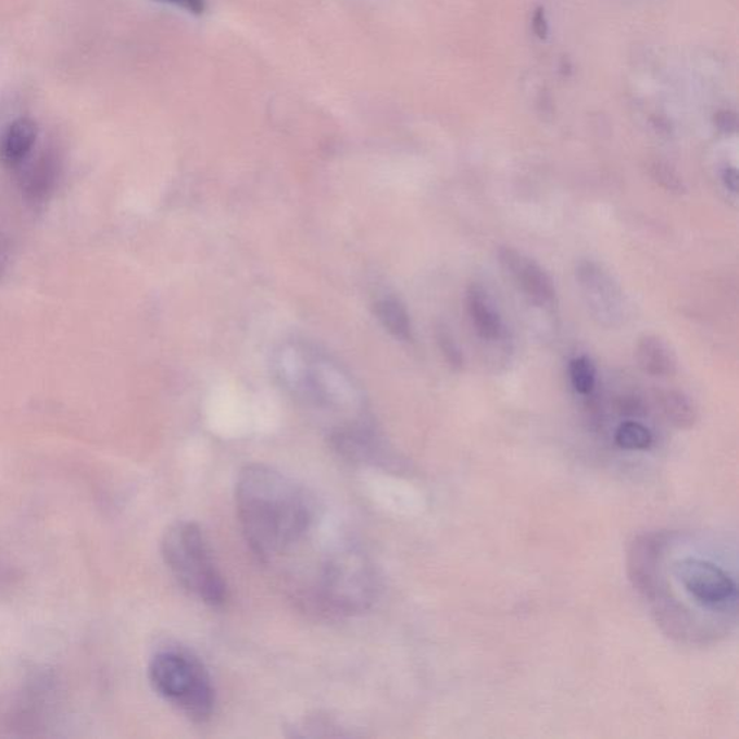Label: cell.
Listing matches in <instances>:
<instances>
[{
	"instance_id": "5b68a950",
	"label": "cell",
	"mask_w": 739,
	"mask_h": 739,
	"mask_svg": "<svg viewBox=\"0 0 739 739\" xmlns=\"http://www.w3.org/2000/svg\"><path fill=\"white\" fill-rule=\"evenodd\" d=\"M575 275L592 318L605 328L622 325L626 316V299L622 286L610 271L596 261H580Z\"/></svg>"
},
{
	"instance_id": "52a82bcc",
	"label": "cell",
	"mask_w": 739,
	"mask_h": 739,
	"mask_svg": "<svg viewBox=\"0 0 739 739\" xmlns=\"http://www.w3.org/2000/svg\"><path fill=\"white\" fill-rule=\"evenodd\" d=\"M497 258L505 274L512 277L534 305L549 310L556 303V288L552 277L538 262L509 246L500 248Z\"/></svg>"
},
{
	"instance_id": "8fae6325",
	"label": "cell",
	"mask_w": 739,
	"mask_h": 739,
	"mask_svg": "<svg viewBox=\"0 0 739 739\" xmlns=\"http://www.w3.org/2000/svg\"><path fill=\"white\" fill-rule=\"evenodd\" d=\"M60 164L52 153H43L41 158L30 165L25 174H22L21 188L26 200L30 202H43L54 191L59 181Z\"/></svg>"
},
{
	"instance_id": "5bb4252c",
	"label": "cell",
	"mask_w": 739,
	"mask_h": 739,
	"mask_svg": "<svg viewBox=\"0 0 739 739\" xmlns=\"http://www.w3.org/2000/svg\"><path fill=\"white\" fill-rule=\"evenodd\" d=\"M615 443L623 450H649L653 443V435L639 422L628 421L618 426Z\"/></svg>"
},
{
	"instance_id": "2e32d148",
	"label": "cell",
	"mask_w": 739,
	"mask_h": 739,
	"mask_svg": "<svg viewBox=\"0 0 739 739\" xmlns=\"http://www.w3.org/2000/svg\"><path fill=\"white\" fill-rule=\"evenodd\" d=\"M435 338H437L439 350H441L448 366L454 372H461L464 368V354H462L460 346L456 345L450 328L446 324L439 323L435 327Z\"/></svg>"
},
{
	"instance_id": "e0dca14e",
	"label": "cell",
	"mask_w": 739,
	"mask_h": 739,
	"mask_svg": "<svg viewBox=\"0 0 739 739\" xmlns=\"http://www.w3.org/2000/svg\"><path fill=\"white\" fill-rule=\"evenodd\" d=\"M651 175H653L654 181L668 192L681 196V193L688 191V188H686L684 179L679 177V174H677L672 166L662 164V162H655V164L651 166Z\"/></svg>"
},
{
	"instance_id": "4fadbf2b",
	"label": "cell",
	"mask_w": 739,
	"mask_h": 739,
	"mask_svg": "<svg viewBox=\"0 0 739 739\" xmlns=\"http://www.w3.org/2000/svg\"><path fill=\"white\" fill-rule=\"evenodd\" d=\"M663 409L668 421L679 426V428H689L697 421V406H694L692 399L685 394L684 391H667L663 396Z\"/></svg>"
},
{
	"instance_id": "6da1fadb",
	"label": "cell",
	"mask_w": 739,
	"mask_h": 739,
	"mask_svg": "<svg viewBox=\"0 0 739 739\" xmlns=\"http://www.w3.org/2000/svg\"><path fill=\"white\" fill-rule=\"evenodd\" d=\"M236 509L250 551L265 563L297 552L314 529L311 497L270 465L250 464L240 471Z\"/></svg>"
},
{
	"instance_id": "7a4b0ae2",
	"label": "cell",
	"mask_w": 739,
	"mask_h": 739,
	"mask_svg": "<svg viewBox=\"0 0 739 739\" xmlns=\"http://www.w3.org/2000/svg\"><path fill=\"white\" fill-rule=\"evenodd\" d=\"M306 578L298 591L299 602L324 617L363 614L377 598L376 571L353 544L329 548Z\"/></svg>"
},
{
	"instance_id": "9c48e42d",
	"label": "cell",
	"mask_w": 739,
	"mask_h": 739,
	"mask_svg": "<svg viewBox=\"0 0 739 739\" xmlns=\"http://www.w3.org/2000/svg\"><path fill=\"white\" fill-rule=\"evenodd\" d=\"M37 136V123L26 117L16 118L0 138V160L8 166L21 165L33 151Z\"/></svg>"
},
{
	"instance_id": "d6986e66",
	"label": "cell",
	"mask_w": 739,
	"mask_h": 739,
	"mask_svg": "<svg viewBox=\"0 0 739 739\" xmlns=\"http://www.w3.org/2000/svg\"><path fill=\"white\" fill-rule=\"evenodd\" d=\"M723 183L725 185V188L728 189V191L737 193L739 187L738 171L736 168L725 170L723 174Z\"/></svg>"
},
{
	"instance_id": "7c38bea8",
	"label": "cell",
	"mask_w": 739,
	"mask_h": 739,
	"mask_svg": "<svg viewBox=\"0 0 739 739\" xmlns=\"http://www.w3.org/2000/svg\"><path fill=\"white\" fill-rule=\"evenodd\" d=\"M373 308L374 314L391 336L404 342L413 340L411 316L402 302L394 298L378 299Z\"/></svg>"
},
{
	"instance_id": "3957f363",
	"label": "cell",
	"mask_w": 739,
	"mask_h": 739,
	"mask_svg": "<svg viewBox=\"0 0 739 739\" xmlns=\"http://www.w3.org/2000/svg\"><path fill=\"white\" fill-rule=\"evenodd\" d=\"M162 559L178 584L211 609L228 601V588L201 527L192 522H175L162 536Z\"/></svg>"
},
{
	"instance_id": "277c9868",
	"label": "cell",
	"mask_w": 739,
	"mask_h": 739,
	"mask_svg": "<svg viewBox=\"0 0 739 739\" xmlns=\"http://www.w3.org/2000/svg\"><path fill=\"white\" fill-rule=\"evenodd\" d=\"M148 676L153 690L192 723L204 724L213 716V680L204 664L188 651H158L149 662Z\"/></svg>"
},
{
	"instance_id": "ba28073f",
	"label": "cell",
	"mask_w": 739,
	"mask_h": 739,
	"mask_svg": "<svg viewBox=\"0 0 739 739\" xmlns=\"http://www.w3.org/2000/svg\"><path fill=\"white\" fill-rule=\"evenodd\" d=\"M466 310L475 333L484 341H497L503 334V321L483 286L471 285L466 290Z\"/></svg>"
},
{
	"instance_id": "8992f818",
	"label": "cell",
	"mask_w": 739,
	"mask_h": 739,
	"mask_svg": "<svg viewBox=\"0 0 739 739\" xmlns=\"http://www.w3.org/2000/svg\"><path fill=\"white\" fill-rule=\"evenodd\" d=\"M675 575L686 591L707 609H721L736 600V583L715 563L697 558L681 559L675 563Z\"/></svg>"
},
{
	"instance_id": "9a60e30c",
	"label": "cell",
	"mask_w": 739,
	"mask_h": 739,
	"mask_svg": "<svg viewBox=\"0 0 739 739\" xmlns=\"http://www.w3.org/2000/svg\"><path fill=\"white\" fill-rule=\"evenodd\" d=\"M572 386L579 394H589L596 387L597 369L592 360L587 355H580L572 360L569 364Z\"/></svg>"
},
{
	"instance_id": "30bf717a",
	"label": "cell",
	"mask_w": 739,
	"mask_h": 739,
	"mask_svg": "<svg viewBox=\"0 0 739 739\" xmlns=\"http://www.w3.org/2000/svg\"><path fill=\"white\" fill-rule=\"evenodd\" d=\"M637 364L651 377H672L677 372V359L671 346L657 336H643L636 347Z\"/></svg>"
},
{
	"instance_id": "ac0fdd59",
	"label": "cell",
	"mask_w": 739,
	"mask_h": 739,
	"mask_svg": "<svg viewBox=\"0 0 739 739\" xmlns=\"http://www.w3.org/2000/svg\"><path fill=\"white\" fill-rule=\"evenodd\" d=\"M158 2L173 4L175 8L184 9L192 15H202L206 9L205 0H158Z\"/></svg>"
}]
</instances>
